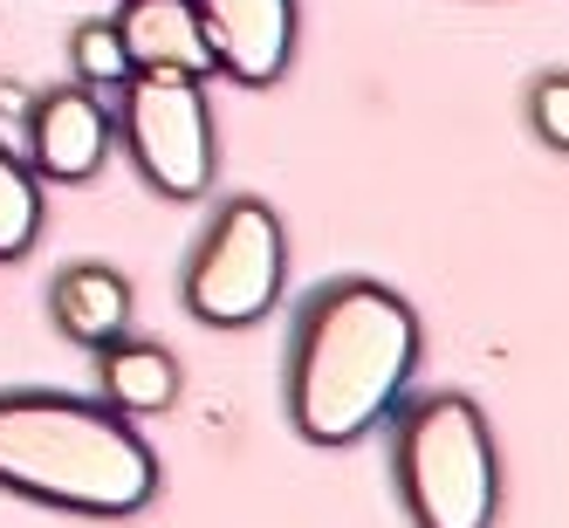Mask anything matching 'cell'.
Wrapping results in <instances>:
<instances>
[{"mask_svg": "<svg viewBox=\"0 0 569 528\" xmlns=\"http://www.w3.org/2000/svg\"><path fill=\"white\" fill-rule=\"evenodd\" d=\"M426 357V322L391 281L337 275L302 296L289 363H281V405L309 446L371 439L391 405L412 391Z\"/></svg>", "mask_w": 569, "mask_h": 528, "instance_id": "obj_1", "label": "cell"}, {"mask_svg": "<svg viewBox=\"0 0 569 528\" xmlns=\"http://www.w3.org/2000/svg\"><path fill=\"white\" fill-rule=\"evenodd\" d=\"M158 454L103 398L14 385L0 391V487L90 521H131L158 501Z\"/></svg>", "mask_w": 569, "mask_h": 528, "instance_id": "obj_2", "label": "cell"}, {"mask_svg": "<svg viewBox=\"0 0 569 528\" xmlns=\"http://www.w3.org/2000/svg\"><path fill=\"white\" fill-rule=\"evenodd\" d=\"M391 487L412 528H495L501 454L467 391H412L391 405Z\"/></svg>", "mask_w": 569, "mask_h": 528, "instance_id": "obj_3", "label": "cell"}, {"mask_svg": "<svg viewBox=\"0 0 569 528\" xmlns=\"http://www.w3.org/2000/svg\"><path fill=\"white\" fill-rule=\"evenodd\" d=\"M117 145L131 151L138 179L192 207L207 199L220 179V131H213V103H207V76L192 69H131L117 83Z\"/></svg>", "mask_w": 569, "mask_h": 528, "instance_id": "obj_4", "label": "cell"}, {"mask_svg": "<svg viewBox=\"0 0 569 528\" xmlns=\"http://www.w3.org/2000/svg\"><path fill=\"white\" fill-rule=\"evenodd\" d=\"M281 281H289V227L268 199L233 192L199 227L179 296H186V316L207 322V330H254L281 302Z\"/></svg>", "mask_w": 569, "mask_h": 528, "instance_id": "obj_5", "label": "cell"}, {"mask_svg": "<svg viewBox=\"0 0 569 528\" xmlns=\"http://www.w3.org/2000/svg\"><path fill=\"white\" fill-rule=\"evenodd\" d=\"M199 34H207L213 76L240 90H274L296 62L302 8L296 0H192Z\"/></svg>", "mask_w": 569, "mask_h": 528, "instance_id": "obj_6", "label": "cell"}, {"mask_svg": "<svg viewBox=\"0 0 569 528\" xmlns=\"http://www.w3.org/2000/svg\"><path fill=\"white\" fill-rule=\"evenodd\" d=\"M117 151V117L103 110L97 90L62 83L28 103V166L42 186H90Z\"/></svg>", "mask_w": 569, "mask_h": 528, "instance_id": "obj_7", "label": "cell"}, {"mask_svg": "<svg viewBox=\"0 0 569 528\" xmlns=\"http://www.w3.org/2000/svg\"><path fill=\"white\" fill-rule=\"evenodd\" d=\"M131 316H138V289H131L124 268H110V261H69V268H56V281H49V322L69 343L97 350L110 337H124Z\"/></svg>", "mask_w": 569, "mask_h": 528, "instance_id": "obj_8", "label": "cell"}, {"mask_svg": "<svg viewBox=\"0 0 569 528\" xmlns=\"http://www.w3.org/2000/svg\"><path fill=\"white\" fill-rule=\"evenodd\" d=\"M97 357V398L110 405V412H124V419H158V412H172L179 391H186V371H179V357L172 343H158V337H110L90 350Z\"/></svg>", "mask_w": 569, "mask_h": 528, "instance_id": "obj_9", "label": "cell"}, {"mask_svg": "<svg viewBox=\"0 0 569 528\" xmlns=\"http://www.w3.org/2000/svg\"><path fill=\"white\" fill-rule=\"evenodd\" d=\"M117 42H124L131 69H192V76H213L207 56V34H199L192 0H117Z\"/></svg>", "mask_w": 569, "mask_h": 528, "instance_id": "obj_10", "label": "cell"}, {"mask_svg": "<svg viewBox=\"0 0 569 528\" xmlns=\"http://www.w3.org/2000/svg\"><path fill=\"white\" fill-rule=\"evenodd\" d=\"M42 227H49L42 179H34V166H28L14 145H0V268L28 261L34 240H42Z\"/></svg>", "mask_w": 569, "mask_h": 528, "instance_id": "obj_11", "label": "cell"}, {"mask_svg": "<svg viewBox=\"0 0 569 528\" xmlns=\"http://www.w3.org/2000/svg\"><path fill=\"white\" fill-rule=\"evenodd\" d=\"M69 76L83 90H117L131 76V56H124V42H117L110 21H83L69 34Z\"/></svg>", "mask_w": 569, "mask_h": 528, "instance_id": "obj_12", "label": "cell"}, {"mask_svg": "<svg viewBox=\"0 0 569 528\" xmlns=\"http://www.w3.org/2000/svg\"><path fill=\"white\" fill-rule=\"evenodd\" d=\"M528 131L542 138V151H569V69H542L528 83Z\"/></svg>", "mask_w": 569, "mask_h": 528, "instance_id": "obj_13", "label": "cell"}]
</instances>
